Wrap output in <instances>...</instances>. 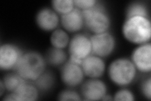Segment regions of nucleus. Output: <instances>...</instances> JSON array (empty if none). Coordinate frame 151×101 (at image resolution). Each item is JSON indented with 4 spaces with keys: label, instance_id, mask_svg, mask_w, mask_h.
Returning a JSON list of instances; mask_svg holds the SVG:
<instances>
[{
    "label": "nucleus",
    "instance_id": "obj_1",
    "mask_svg": "<svg viewBox=\"0 0 151 101\" xmlns=\"http://www.w3.org/2000/svg\"><path fill=\"white\" fill-rule=\"evenodd\" d=\"M125 39L132 44L140 45L150 42L151 23L149 18L134 17L126 20L122 26Z\"/></svg>",
    "mask_w": 151,
    "mask_h": 101
},
{
    "label": "nucleus",
    "instance_id": "obj_2",
    "mask_svg": "<svg viewBox=\"0 0 151 101\" xmlns=\"http://www.w3.org/2000/svg\"><path fill=\"white\" fill-rule=\"evenodd\" d=\"M46 60L36 51L23 53L15 68L18 74L28 81H34L45 71Z\"/></svg>",
    "mask_w": 151,
    "mask_h": 101
},
{
    "label": "nucleus",
    "instance_id": "obj_3",
    "mask_svg": "<svg viewBox=\"0 0 151 101\" xmlns=\"http://www.w3.org/2000/svg\"><path fill=\"white\" fill-rule=\"evenodd\" d=\"M137 70L128 58L119 57L113 60L108 68V75L112 82L120 86L131 84L135 79Z\"/></svg>",
    "mask_w": 151,
    "mask_h": 101
},
{
    "label": "nucleus",
    "instance_id": "obj_4",
    "mask_svg": "<svg viewBox=\"0 0 151 101\" xmlns=\"http://www.w3.org/2000/svg\"><path fill=\"white\" fill-rule=\"evenodd\" d=\"M84 26L94 34L107 32L111 25L109 15L104 7L97 4L93 7L81 11Z\"/></svg>",
    "mask_w": 151,
    "mask_h": 101
},
{
    "label": "nucleus",
    "instance_id": "obj_5",
    "mask_svg": "<svg viewBox=\"0 0 151 101\" xmlns=\"http://www.w3.org/2000/svg\"><path fill=\"white\" fill-rule=\"evenodd\" d=\"M90 39L92 54L102 58L109 56L115 49V37L108 32L93 34L90 37Z\"/></svg>",
    "mask_w": 151,
    "mask_h": 101
},
{
    "label": "nucleus",
    "instance_id": "obj_6",
    "mask_svg": "<svg viewBox=\"0 0 151 101\" xmlns=\"http://www.w3.org/2000/svg\"><path fill=\"white\" fill-rule=\"evenodd\" d=\"M68 51L69 56L83 60L92 54L90 37L83 33H76L70 39Z\"/></svg>",
    "mask_w": 151,
    "mask_h": 101
},
{
    "label": "nucleus",
    "instance_id": "obj_7",
    "mask_svg": "<svg viewBox=\"0 0 151 101\" xmlns=\"http://www.w3.org/2000/svg\"><path fill=\"white\" fill-rule=\"evenodd\" d=\"M23 54L20 47L15 44H2L0 47V68L3 70H15Z\"/></svg>",
    "mask_w": 151,
    "mask_h": 101
},
{
    "label": "nucleus",
    "instance_id": "obj_8",
    "mask_svg": "<svg viewBox=\"0 0 151 101\" xmlns=\"http://www.w3.org/2000/svg\"><path fill=\"white\" fill-rule=\"evenodd\" d=\"M132 62L137 70L143 73L151 71V44L150 42L138 45L131 55Z\"/></svg>",
    "mask_w": 151,
    "mask_h": 101
},
{
    "label": "nucleus",
    "instance_id": "obj_9",
    "mask_svg": "<svg viewBox=\"0 0 151 101\" xmlns=\"http://www.w3.org/2000/svg\"><path fill=\"white\" fill-rule=\"evenodd\" d=\"M81 94L84 100H102L107 94V86L100 78H89L83 82Z\"/></svg>",
    "mask_w": 151,
    "mask_h": 101
},
{
    "label": "nucleus",
    "instance_id": "obj_10",
    "mask_svg": "<svg viewBox=\"0 0 151 101\" xmlns=\"http://www.w3.org/2000/svg\"><path fill=\"white\" fill-rule=\"evenodd\" d=\"M84 76L81 66L69 60L65 62L61 68V80L65 85L69 87L73 88L82 84Z\"/></svg>",
    "mask_w": 151,
    "mask_h": 101
},
{
    "label": "nucleus",
    "instance_id": "obj_11",
    "mask_svg": "<svg viewBox=\"0 0 151 101\" xmlns=\"http://www.w3.org/2000/svg\"><path fill=\"white\" fill-rule=\"evenodd\" d=\"M81 66L84 75L89 78H100L105 73L106 70L103 58L94 54L84 58Z\"/></svg>",
    "mask_w": 151,
    "mask_h": 101
},
{
    "label": "nucleus",
    "instance_id": "obj_12",
    "mask_svg": "<svg viewBox=\"0 0 151 101\" xmlns=\"http://www.w3.org/2000/svg\"><path fill=\"white\" fill-rule=\"evenodd\" d=\"M35 21L41 30L50 32L55 30L60 23V17L52 8H44L38 12Z\"/></svg>",
    "mask_w": 151,
    "mask_h": 101
},
{
    "label": "nucleus",
    "instance_id": "obj_13",
    "mask_svg": "<svg viewBox=\"0 0 151 101\" xmlns=\"http://www.w3.org/2000/svg\"><path fill=\"white\" fill-rule=\"evenodd\" d=\"M60 22L63 29L69 33H76L84 26L82 12L76 7L70 12L61 15Z\"/></svg>",
    "mask_w": 151,
    "mask_h": 101
},
{
    "label": "nucleus",
    "instance_id": "obj_14",
    "mask_svg": "<svg viewBox=\"0 0 151 101\" xmlns=\"http://www.w3.org/2000/svg\"><path fill=\"white\" fill-rule=\"evenodd\" d=\"M39 91L35 84L25 81L13 92L16 94L18 101H34L39 99Z\"/></svg>",
    "mask_w": 151,
    "mask_h": 101
},
{
    "label": "nucleus",
    "instance_id": "obj_15",
    "mask_svg": "<svg viewBox=\"0 0 151 101\" xmlns=\"http://www.w3.org/2000/svg\"><path fill=\"white\" fill-rule=\"evenodd\" d=\"M70 39L68 32L62 28H56L52 32L50 39L52 47L60 49L68 47Z\"/></svg>",
    "mask_w": 151,
    "mask_h": 101
},
{
    "label": "nucleus",
    "instance_id": "obj_16",
    "mask_svg": "<svg viewBox=\"0 0 151 101\" xmlns=\"http://www.w3.org/2000/svg\"><path fill=\"white\" fill-rule=\"evenodd\" d=\"M45 60L49 64L54 66H63L67 62L68 55L64 49L52 47L47 51Z\"/></svg>",
    "mask_w": 151,
    "mask_h": 101
},
{
    "label": "nucleus",
    "instance_id": "obj_17",
    "mask_svg": "<svg viewBox=\"0 0 151 101\" xmlns=\"http://www.w3.org/2000/svg\"><path fill=\"white\" fill-rule=\"evenodd\" d=\"M1 80L5 86L6 90L10 92H15L19 86L26 81L17 72L6 74L4 75Z\"/></svg>",
    "mask_w": 151,
    "mask_h": 101
},
{
    "label": "nucleus",
    "instance_id": "obj_18",
    "mask_svg": "<svg viewBox=\"0 0 151 101\" xmlns=\"http://www.w3.org/2000/svg\"><path fill=\"white\" fill-rule=\"evenodd\" d=\"M51 3L54 10L61 15L70 12L75 8L74 0H54Z\"/></svg>",
    "mask_w": 151,
    "mask_h": 101
},
{
    "label": "nucleus",
    "instance_id": "obj_19",
    "mask_svg": "<svg viewBox=\"0 0 151 101\" xmlns=\"http://www.w3.org/2000/svg\"><path fill=\"white\" fill-rule=\"evenodd\" d=\"M134 17H143L148 18V9L144 4L135 2L132 3L127 9L126 18Z\"/></svg>",
    "mask_w": 151,
    "mask_h": 101
},
{
    "label": "nucleus",
    "instance_id": "obj_20",
    "mask_svg": "<svg viewBox=\"0 0 151 101\" xmlns=\"http://www.w3.org/2000/svg\"><path fill=\"white\" fill-rule=\"evenodd\" d=\"M34 82L39 90L46 91L51 89L54 85V78L52 74L50 72L45 71Z\"/></svg>",
    "mask_w": 151,
    "mask_h": 101
},
{
    "label": "nucleus",
    "instance_id": "obj_21",
    "mask_svg": "<svg viewBox=\"0 0 151 101\" xmlns=\"http://www.w3.org/2000/svg\"><path fill=\"white\" fill-rule=\"evenodd\" d=\"M113 100L117 101H134L135 100V96L132 91L127 89H122L113 95Z\"/></svg>",
    "mask_w": 151,
    "mask_h": 101
},
{
    "label": "nucleus",
    "instance_id": "obj_22",
    "mask_svg": "<svg viewBox=\"0 0 151 101\" xmlns=\"http://www.w3.org/2000/svg\"><path fill=\"white\" fill-rule=\"evenodd\" d=\"M81 95L76 92L75 90L70 89L61 91L58 95V100L62 101L81 100Z\"/></svg>",
    "mask_w": 151,
    "mask_h": 101
},
{
    "label": "nucleus",
    "instance_id": "obj_23",
    "mask_svg": "<svg viewBox=\"0 0 151 101\" xmlns=\"http://www.w3.org/2000/svg\"><path fill=\"white\" fill-rule=\"evenodd\" d=\"M74 1L75 7L81 11L91 8L98 3L96 0H74Z\"/></svg>",
    "mask_w": 151,
    "mask_h": 101
},
{
    "label": "nucleus",
    "instance_id": "obj_24",
    "mask_svg": "<svg viewBox=\"0 0 151 101\" xmlns=\"http://www.w3.org/2000/svg\"><path fill=\"white\" fill-rule=\"evenodd\" d=\"M141 91L144 97L148 100L151 99V78H146L141 85Z\"/></svg>",
    "mask_w": 151,
    "mask_h": 101
},
{
    "label": "nucleus",
    "instance_id": "obj_25",
    "mask_svg": "<svg viewBox=\"0 0 151 101\" xmlns=\"http://www.w3.org/2000/svg\"><path fill=\"white\" fill-rule=\"evenodd\" d=\"M0 88H1V90H0V95H1L2 97V95H3L6 89H5V86H4V85L3 84V82L1 80V81H0Z\"/></svg>",
    "mask_w": 151,
    "mask_h": 101
}]
</instances>
